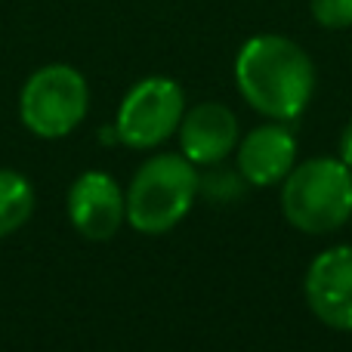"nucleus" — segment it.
Returning <instances> with one entry per match:
<instances>
[{
    "instance_id": "f257e3e1",
    "label": "nucleus",
    "mask_w": 352,
    "mask_h": 352,
    "mask_svg": "<svg viewBox=\"0 0 352 352\" xmlns=\"http://www.w3.org/2000/svg\"><path fill=\"white\" fill-rule=\"evenodd\" d=\"M235 80L241 96L272 121H294L316 90V68L300 43L281 34H256L238 50Z\"/></svg>"
},
{
    "instance_id": "f03ea898",
    "label": "nucleus",
    "mask_w": 352,
    "mask_h": 352,
    "mask_svg": "<svg viewBox=\"0 0 352 352\" xmlns=\"http://www.w3.org/2000/svg\"><path fill=\"white\" fill-rule=\"evenodd\" d=\"M281 210L306 235L340 229L352 217V170L334 158L303 161L285 176Z\"/></svg>"
},
{
    "instance_id": "7ed1b4c3",
    "label": "nucleus",
    "mask_w": 352,
    "mask_h": 352,
    "mask_svg": "<svg viewBox=\"0 0 352 352\" xmlns=\"http://www.w3.org/2000/svg\"><path fill=\"white\" fill-rule=\"evenodd\" d=\"M201 182L186 155H158L136 170L127 192V219L142 235L170 232L195 204Z\"/></svg>"
},
{
    "instance_id": "20e7f679",
    "label": "nucleus",
    "mask_w": 352,
    "mask_h": 352,
    "mask_svg": "<svg viewBox=\"0 0 352 352\" xmlns=\"http://www.w3.org/2000/svg\"><path fill=\"white\" fill-rule=\"evenodd\" d=\"M87 80L72 65H43L25 80L19 118L41 140H62L87 115Z\"/></svg>"
},
{
    "instance_id": "39448f33",
    "label": "nucleus",
    "mask_w": 352,
    "mask_h": 352,
    "mask_svg": "<svg viewBox=\"0 0 352 352\" xmlns=\"http://www.w3.org/2000/svg\"><path fill=\"white\" fill-rule=\"evenodd\" d=\"M186 115V99L170 78H146L118 109V140L130 148H155L170 140Z\"/></svg>"
},
{
    "instance_id": "423d86ee",
    "label": "nucleus",
    "mask_w": 352,
    "mask_h": 352,
    "mask_svg": "<svg viewBox=\"0 0 352 352\" xmlns=\"http://www.w3.org/2000/svg\"><path fill=\"white\" fill-rule=\"evenodd\" d=\"M306 300L318 322L352 331V244L328 248L306 272Z\"/></svg>"
},
{
    "instance_id": "0eeeda50",
    "label": "nucleus",
    "mask_w": 352,
    "mask_h": 352,
    "mask_svg": "<svg viewBox=\"0 0 352 352\" xmlns=\"http://www.w3.org/2000/svg\"><path fill=\"white\" fill-rule=\"evenodd\" d=\"M127 217V198L109 173L90 170L68 188V219L90 241H109Z\"/></svg>"
},
{
    "instance_id": "6e6552de",
    "label": "nucleus",
    "mask_w": 352,
    "mask_h": 352,
    "mask_svg": "<svg viewBox=\"0 0 352 352\" xmlns=\"http://www.w3.org/2000/svg\"><path fill=\"white\" fill-rule=\"evenodd\" d=\"M238 142V121L226 105H195L179 121V146L192 164H219Z\"/></svg>"
},
{
    "instance_id": "1a4fd4ad",
    "label": "nucleus",
    "mask_w": 352,
    "mask_h": 352,
    "mask_svg": "<svg viewBox=\"0 0 352 352\" xmlns=\"http://www.w3.org/2000/svg\"><path fill=\"white\" fill-rule=\"evenodd\" d=\"M297 142L294 133L281 124H266L244 136L238 148V170L250 186H275L294 170Z\"/></svg>"
},
{
    "instance_id": "9d476101",
    "label": "nucleus",
    "mask_w": 352,
    "mask_h": 352,
    "mask_svg": "<svg viewBox=\"0 0 352 352\" xmlns=\"http://www.w3.org/2000/svg\"><path fill=\"white\" fill-rule=\"evenodd\" d=\"M31 210H34L31 182L16 170H0V238L22 229Z\"/></svg>"
},
{
    "instance_id": "9b49d317",
    "label": "nucleus",
    "mask_w": 352,
    "mask_h": 352,
    "mask_svg": "<svg viewBox=\"0 0 352 352\" xmlns=\"http://www.w3.org/2000/svg\"><path fill=\"white\" fill-rule=\"evenodd\" d=\"M312 16L324 28H349L352 25V0H309Z\"/></svg>"
},
{
    "instance_id": "f8f14e48",
    "label": "nucleus",
    "mask_w": 352,
    "mask_h": 352,
    "mask_svg": "<svg viewBox=\"0 0 352 352\" xmlns=\"http://www.w3.org/2000/svg\"><path fill=\"white\" fill-rule=\"evenodd\" d=\"M340 161L352 170V121L343 127V133H340Z\"/></svg>"
}]
</instances>
